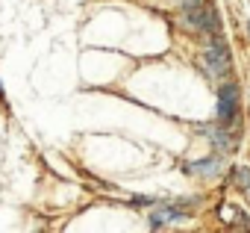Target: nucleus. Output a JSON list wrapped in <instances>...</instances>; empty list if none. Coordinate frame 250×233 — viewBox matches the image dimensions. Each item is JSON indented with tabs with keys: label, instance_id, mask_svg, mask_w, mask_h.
<instances>
[{
	"label": "nucleus",
	"instance_id": "obj_1",
	"mask_svg": "<svg viewBox=\"0 0 250 233\" xmlns=\"http://www.w3.org/2000/svg\"><path fill=\"white\" fill-rule=\"evenodd\" d=\"M218 124L224 130H235L238 124V83H221L218 86Z\"/></svg>",
	"mask_w": 250,
	"mask_h": 233
},
{
	"label": "nucleus",
	"instance_id": "obj_2",
	"mask_svg": "<svg viewBox=\"0 0 250 233\" xmlns=\"http://www.w3.org/2000/svg\"><path fill=\"white\" fill-rule=\"evenodd\" d=\"M203 65H206V68H209V74H212V77H218V80L229 77V71H232V56H229V47H227V42H224V39L209 42V47L203 50Z\"/></svg>",
	"mask_w": 250,
	"mask_h": 233
},
{
	"label": "nucleus",
	"instance_id": "obj_3",
	"mask_svg": "<svg viewBox=\"0 0 250 233\" xmlns=\"http://www.w3.org/2000/svg\"><path fill=\"white\" fill-rule=\"evenodd\" d=\"M200 133L212 142V148H215L218 154H229V151L235 148V136H232V130H224L221 124H218V127H200Z\"/></svg>",
	"mask_w": 250,
	"mask_h": 233
},
{
	"label": "nucleus",
	"instance_id": "obj_4",
	"mask_svg": "<svg viewBox=\"0 0 250 233\" xmlns=\"http://www.w3.org/2000/svg\"><path fill=\"white\" fill-rule=\"evenodd\" d=\"M200 33H206V36H209V42L224 39V27H221L218 6H215V3H206V0H203V30H200Z\"/></svg>",
	"mask_w": 250,
	"mask_h": 233
},
{
	"label": "nucleus",
	"instance_id": "obj_5",
	"mask_svg": "<svg viewBox=\"0 0 250 233\" xmlns=\"http://www.w3.org/2000/svg\"><path fill=\"white\" fill-rule=\"evenodd\" d=\"M221 157H224V154H209V157H206V160H200V163H188V165H186V171H188V174L212 177V174H218V171H221V165H224V163H221Z\"/></svg>",
	"mask_w": 250,
	"mask_h": 233
},
{
	"label": "nucleus",
	"instance_id": "obj_6",
	"mask_svg": "<svg viewBox=\"0 0 250 233\" xmlns=\"http://www.w3.org/2000/svg\"><path fill=\"white\" fill-rule=\"evenodd\" d=\"M183 218H186L183 210H177V207H162L159 212L150 215V227H153V230H162L165 224H174V221H183Z\"/></svg>",
	"mask_w": 250,
	"mask_h": 233
},
{
	"label": "nucleus",
	"instance_id": "obj_7",
	"mask_svg": "<svg viewBox=\"0 0 250 233\" xmlns=\"http://www.w3.org/2000/svg\"><path fill=\"white\" fill-rule=\"evenodd\" d=\"M229 174H232V183H235L247 198H250V168H244V165H241V168H232Z\"/></svg>",
	"mask_w": 250,
	"mask_h": 233
},
{
	"label": "nucleus",
	"instance_id": "obj_8",
	"mask_svg": "<svg viewBox=\"0 0 250 233\" xmlns=\"http://www.w3.org/2000/svg\"><path fill=\"white\" fill-rule=\"evenodd\" d=\"M203 0H183V9H194V6H200Z\"/></svg>",
	"mask_w": 250,
	"mask_h": 233
},
{
	"label": "nucleus",
	"instance_id": "obj_9",
	"mask_svg": "<svg viewBox=\"0 0 250 233\" xmlns=\"http://www.w3.org/2000/svg\"><path fill=\"white\" fill-rule=\"evenodd\" d=\"M0 100H3V89H0Z\"/></svg>",
	"mask_w": 250,
	"mask_h": 233
}]
</instances>
